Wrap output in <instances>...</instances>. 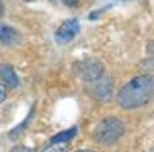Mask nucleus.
I'll use <instances>...</instances> for the list:
<instances>
[{"label":"nucleus","mask_w":154,"mask_h":152,"mask_svg":"<svg viewBox=\"0 0 154 152\" xmlns=\"http://www.w3.org/2000/svg\"><path fill=\"white\" fill-rule=\"evenodd\" d=\"M154 98V77L151 74H142L131 79L117 94V103L122 109L131 111L148 105Z\"/></svg>","instance_id":"1"},{"label":"nucleus","mask_w":154,"mask_h":152,"mask_svg":"<svg viewBox=\"0 0 154 152\" xmlns=\"http://www.w3.org/2000/svg\"><path fill=\"white\" fill-rule=\"evenodd\" d=\"M125 134V124L117 117H108L103 118L94 129L93 138L99 145H112Z\"/></svg>","instance_id":"2"},{"label":"nucleus","mask_w":154,"mask_h":152,"mask_svg":"<svg viewBox=\"0 0 154 152\" xmlns=\"http://www.w3.org/2000/svg\"><path fill=\"white\" fill-rule=\"evenodd\" d=\"M75 69L77 74L85 80V82H97L99 79L103 77L105 74V68L102 65V61H99L97 58H83L80 61L75 63Z\"/></svg>","instance_id":"3"},{"label":"nucleus","mask_w":154,"mask_h":152,"mask_svg":"<svg viewBox=\"0 0 154 152\" xmlns=\"http://www.w3.org/2000/svg\"><path fill=\"white\" fill-rule=\"evenodd\" d=\"M112 91H114L112 82L108 77H102L97 82H93V86L88 89V92L91 94V97L96 98V100H99V101L109 100L111 95H112Z\"/></svg>","instance_id":"4"},{"label":"nucleus","mask_w":154,"mask_h":152,"mask_svg":"<svg viewBox=\"0 0 154 152\" xmlns=\"http://www.w3.org/2000/svg\"><path fill=\"white\" fill-rule=\"evenodd\" d=\"M77 32H79V22H77V19H68L59 26L56 32V40L62 45L68 43L77 35Z\"/></svg>","instance_id":"5"},{"label":"nucleus","mask_w":154,"mask_h":152,"mask_svg":"<svg viewBox=\"0 0 154 152\" xmlns=\"http://www.w3.org/2000/svg\"><path fill=\"white\" fill-rule=\"evenodd\" d=\"M0 80L3 85L9 86V88H17L19 86V75L16 74L14 68L6 63L0 65Z\"/></svg>","instance_id":"6"},{"label":"nucleus","mask_w":154,"mask_h":152,"mask_svg":"<svg viewBox=\"0 0 154 152\" xmlns=\"http://www.w3.org/2000/svg\"><path fill=\"white\" fill-rule=\"evenodd\" d=\"M19 40H20V35L14 28H11L9 25L0 23V42L3 45H14Z\"/></svg>","instance_id":"7"},{"label":"nucleus","mask_w":154,"mask_h":152,"mask_svg":"<svg viewBox=\"0 0 154 152\" xmlns=\"http://www.w3.org/2000/svg\"><path fill=\"white\" fill-rule=\"evenodd\" d=\"M75 135H77V128L74 126V128H69L66 131H62L57 135H54L53 138H51V143H68Z\"/></svg>","instance_id":"8"},{"label":"nucleus","mask_w":154,"mask_h":152,"mask_svg":"<svg viewBox=\"0 0 154 152\" xmlns=\"http://www.w3.org/2000/svg\"><path fill=\"white\" fill-rule=\"evenodd\" d=\"M68 148V143H51L49 146L43 148L40 152H65Z\"/></svg>","instance_id":"9"},{"label":"nucleus","mask_w":154,"mask_h":152,"mask_svg":"<svg viewBox=\"0 0 154 152\" xmlns=\"http://www.w3.org/2000/svg\"><path fill=\"white\" fill-rule=\"evenodd\" d=\"M5 98H6V89H5L3 83H0V103H3Z\"/></svg>","instance_id":"10"},{"label":"nucleus","mask_w":154,"mask_h":152,"mask_svg":"<svg viewBox=\"0 0 154 152\" xmlns=\"http://www.w3.org/2000/svg\"><path fill=\"white\" fill-rule=\"evenodd\" d=\"M62 2L65 3L66 6H69V8H74V6L79 5V0H62Z\"/></svg>","instance_id":"11"},{"label":"nucleus","mask_w":154,"mask_h":152,"mask_svg":"<svg viewBox=\"0 0 154 152\" xmlns=\"http://www.w3.org/2000/svg\"><path fill=\"white\" fill-rule=\"evenodd\" d=\"M146 49H148V54H149V57H151V58H154V40H152V42L148 45V48H146Z\"/></svg>","instance_id":"12"},{"label":"nucleus","mask_w":154,"mask_h":152,"mask_svg":"<svg viewBox=\"0 0 154 152\" xmlns=\"http://www.w3.org/2000/svg\"><path fill=\"white\" fill-rule=\"evenodd\" d=\"M3 16V3H2V0H0V17Z\"/></svg>","instance_id":"13"},{"label":"nucleus","mask_w":154,"mask_h":152,"mask_svg":"<svg viewBox=\"0 0 154 152\" xmlns=\"http://www.w3.org/2000/svg\"><path fill=\"white\" fill-rule=\"evenodd\" d=\"M77 152H94V151H77Z\"/></svg>","instance_id":"14"},{"label":"nucleus","mask_w":154,"mask_h":152,"mask_svg":"<svg viewBox=\"0 0 154 152\" xmlns=\"http://www.w3.org/2000/svg\"><path fill=\"white\" fill-rule=\"evenodd\" d=\"M148 152H154V148H152V149H149V151H148Z\"/></svg>","instance_id":"15"},{"label":"nucleus","mask_w":154,"mask_h":152,"mask_svg":"<svg viewBox=\"0 0 154 152\" xmlns=\"http://www.w3.org/2000/svg\"><path fill=\"white\" fill-rule=\"evenodd\" d=\"M26 2H32V0H26Z\"/></svg>","instance_id":"16"}]
</instances>
